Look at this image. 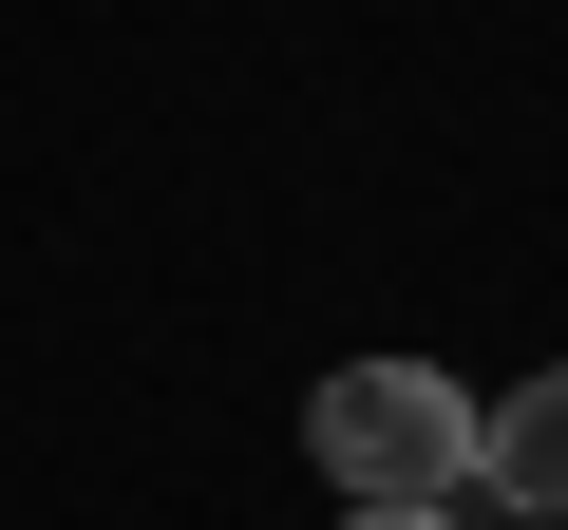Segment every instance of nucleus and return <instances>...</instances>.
<instances>
[{
  "mask_svg": "<svg viewBox=\"0 0 568 530\" xmlns=\"http://www.w3.org/2000/svg\"><path fill=\"white\" fill-rule=\"evenodd\" d=\"M304 455H323L342 511H455V492H474V398H455L436 360H342V379L304 398Z\"/></svg>",
  "mask_w": 568,
  "mask_h": 530,
  "instance_id": "obj_1",
  "label": "nucleus"
},
{
  "mask_svg": "<svg viewBox=\"0 0 568 530\" xmlns=\"http://www.w3.org/2000/svg\"><path fill=\"white\" fill-rule=\"evenodd\" d=\"M474 492H493V511H568V360L474 417Z\"/></svg>",
  "mask_w": 568,
  "mask_h": 530,
  "instance_id": "obj_2",
  "label": "nucleus"
},
{
  "mask_svg": "<svg viewBox=\"0 0 568 530\" xmlns=\"http://www.w3.org/2000/svg\"><path fill=\"white\" fill-rule=\"evenodd\" d=\"M455 511H474V492H455ZM455 511H342V530H455Z\"/></svg>",
  "mask_w": 568,
  "mask_h": 530,
  "instance_id": "obj_3",
  "label": "nucleus"
}]
</instances>
